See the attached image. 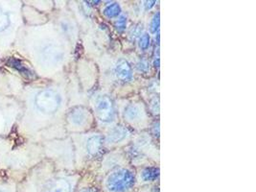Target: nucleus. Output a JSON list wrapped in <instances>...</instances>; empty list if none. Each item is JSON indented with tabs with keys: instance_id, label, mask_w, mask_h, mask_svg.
<instances>
[{
	"instance_id": "21",
	"label": "nucleus",
	"mask_w": 256,
	"mask_h": 192,
	"mask_svg": "<svg viewBox=\"0 0 256 192\" xmlns=\"http://www.w3.org/2000/svg\"><path fill=\"white\" fill-rule=\"evenodd\" d=\"M79 192H97V190H94V188H82Z\"/></svg>"
},
{
	"instance_id": "11",
	"label": "nucleus",
	"mask_w": 256,
	"mask_h": 192,
	"mask_svg": "<svg viewBox=\"0 0 256 192\" xmlns=\"http://www.w3.org/2000/svg\"><path fill=\"white\" fill-rule=\"evenodd\" d=\"M0 192H18V182L11 178H0Z\"/></svg>"
},
{
	"instance_id": "4",
	"label": "nucleus",
	"mask_w": 256,
	"mask_h": 192,
	"mask_svg": "<svg viewBox=\"0 0 256 192\" xmlns=\"http://www.w3.org/2000/svg\"><path fill=\"white\" fill-rule=\"evenodd\" d=\"M134 184V175L128 169H118L106 179V186L110 192H126Z\"/></svg>"
},
{
	"instance_id": "10",
	"label": "nucleus",
	"mask_w": 256,
	"mask_h": 192,
	"mask_svg": "<svg viewBox=\"0 0 256 192\" xmlns=\"http://www.w3.org/2000/svg\"><path fill=\"white\" fill-rule=\"evenodd\" d=\"M128 131L127 128H125L123 126H117L108 134L106 142L108 144H116V142H121L124 138H126L128 136Z\"/></svg>"
},
{
	"instance_id": "6",
	"label": "nucleus",
	"mask_w": 256,
	"mask_h": 192,
	"mask_svg": "<svg viewBox=\"0 0 256 192\" xmlns=\"http://www.w3.org/2000/svg\"><path fill=\"white\" fill-rule=\"evenodd\" d=\"M95 110L98 118L104 123L112 122L116 118V108L114 104L108 96H100L96 100Z\"/></svg>"
},
{
	"instance_id": "14",
	"label": "nucleus",
	"mask_w": 256,
	"mask_h": 192,
	"mask_svg": "<svg viewBox=\"0 0 256 192\" xmlns=\"http://www.w3.org/2000/svg\"><path fill=\"white\" fill-rule=\"evenodd\" d=\"M158 174H160L158 168H146V169L143 170V172H142V179L144 180H146V182L156 180V179L158 177Z\"/></svg>"
},
{
	"instance_id": "7",
	"label": "nucleus",
	"mask_w": 256,
	"mask_h": 192,
	"mask_svg": "<svg viewBox=\"0 0 256 192\" xmlns=\"http://www.w3.org/2000/svg\"><path fill=\"white\" fill-rule=\"evenodd\" d=\"M116 75L117 78L123 82H130L134 78L132 66L128 62L124 59H120L116 66Z\"/></svg>"
},
{
	"instance_id": "12",
	"label": "nucleus",
	"mask_w": 256,
	"mask_h": 192,
	"mask_svg": "<svg viewBox=\"0 0 256 192\" xmlns=\"http://www.w3.org/2000/svg\"><path fill=\"white\" fill-rule=\"evenodd\" d=\"M140 114H141V112H140V107L136 105L132 104L125 108V116L128 120H136L140 118Z\"/></svg>"
},
{
	"instance_id": "18",
	"label": "nucleus",
	"mask_w": 256,
	"mask_h": 192,
	"mask_svg": "<svg viewBox=\"0 0 256 192\" xmlns=\"http://www.w3.org/2000/svg\"><path fill=\"white\" fill-rule=\"evenodd\" d=\"M142 30H143V26H142V24H136V25H134V26L132 28V30H130V36H132V38L136 40V38L141 36Z\"/></svg>"
},
{
	"instance_id": "9",
	"label": "nucleus",
	"mask_w": 256,
	"mask_h": 192,
	"mask_svg": "<svg viewBox=\"0 0 256 192\" xmlns=\"http://www.w3.org/2000/svg\"><path fill=\"white\" fill-rule=\"evenodd\" d=\"M104 138L100 134H95L88 138L86 144V151L90 156H95L102 152Z\"/></svg>"
},
{
	"instance_id": "8",
	"label": "nucleus",
	"mask_w": 256,
	"mask_h": 192,
	"mask_svg": "<svg viewBox=\"0 0 256 192\" xmlns=\"http://www.w3.org/2000/svg\"><path fill=\"white\" fill-rule=\"evenodd\" d=\"M88 110L82 107L72 108L68 114V120L75 126H84L88 120Z\"/></svg>"
},
{
	"instance_id": "1",
	"label": "nucleus",
	"mask_w": 256,
	"mask_h": 192,
	"mask_svg": "<svg viewBox=\"0 0 256 192\" xmlns=\"http://www.w3.org/2000/svg\"><path fill=\"white\" fill-rule=\"evenodd\" d=\"M18 5L0 3V48H9L18 35Z\"/></svg>"
},
{
	"instance_id": "15",
	"label": "nucleus",
	"mask_w": 256,
	"mask_h": 192,
	"mask_svg": "<svg viewBox=\"0 0 256 192\" xmlns=\"http://www.w3.org/2000/svg\"><path fill=\"white\" fill-rule=\"evenodd\" d=\"M160 12L156 14L152 20L151 22V32L152 34H156L160 31Z\"/></svg>"
},
{
	"instance_id": "16",
	"label": "nucleus",
	"mask_w": 256,
	"mask_h": 192,
	"mask_svg": "<svg viewBox=\"0 0 256 192\" xmlns=\"http://www.w3.org/2000/svg\"><path fill=\"white\" fill-rule=\"evenodd\" d=\"M151 42V38L149 34H143L142 36H140V46L141 49L146 50L147 48H149Z\"/></svg>"
},
{
	"instance_id": "17",
	"label": "nucleus",
	"mask_w": 256,
	"mask_h": 192,
	"mask_svg": "<svg viewBox=\"0 0 256 192\" xmlns=\"http://www.w3.org/2000/svg\"><path fill=\"white\" fill-rule=\"evenodd\" d=\"M127 25V16H120L116 22V27L118 31H124Z\"/></svg>"
},
{
	"instance_id": "20",
	"label": "nucleus",
	"mask_w": 256,
	"mask_h": 192,
	"mask_svg": "<svg viewBox=\"0 0 256 192\" xmlns=\"http://www.w3.org/2000/svg\"><path fill=\"white\" fill-rule=\"evenodd\" d=\"M154 4H156V1H146L144 5H145L146 9L148 10V9H151L152 7H154Z\"/></svg>"
},
{
	"instance_id": "19",
	"label": "nucleus",
	"mask_w": 256,
	"mask_h": 192,
	"mask_svg": "<svg viewBox=\"0 0 256 192\" xmlns=\"http://www.w3.org/2000/svg\"><path fill=\"white\" fill-rule=\"evenodd\" d=\"M138 70H140V72H148V70H149V66H148V64H147L145 60H141L140 64H138Z\"/></svg>"
},
{
	"instance_id": "3",
	"label": "nucleus",
	"mask_w": 256,
	"mask_h": 192,
	"mask_svg": "<svg viewBox=\"0 0 256 192\" xmlns=\"http://www.w3.org/2000/svg\"><path fill=\"white\" fill-rule=\"evenodd\" d=\"M62 98L55 88H47L38 90L32 99V106L44 116L56 114L62 105Z\"/></svg>"
},
{
	"instance_id": "13",
	"label": "nucleus",
	"mask_w": 256,
	"mask_h": 192,
	"mask_svg": "<svg viewBox=\"0 0 256 192\" xmlns=\"http://www.w3.org/2000/svg\"><path fill=\"white\" fill-rule=\"evenodd\" d=\"M120 12H121V8H120L119 4H117V3H112L110 5H108L104 9V14L108 18L118 16L120 14Z\"/></svg>"
},
{
	"instance_id": "2",
	"label": "nucleus",
	"mask_w": 256,
	"mask_h": 192,
	"mask_svg": "<svg viewBox=\"0 0 256 192\" xmlns=\"http://www.w3.org/2000/svg\"><path fill=\"white\" fill-rule=\"evenodd\" d=\"M20 114L22 106L18 99L12 96H0V138L10 134Z\"/></svg>"
},
{
	"instance_id": "5",
	"label": "nucleus",
	"mask_w": 256,
	"mask_h": 192,
	"mask_svg": "<svg viewBox=\"0 0 256 192\" xmlns=\"http://www.w3.org/2000/svg\"><path fill=\"white\" fill-rule=\"evenodd\" d=\"M38 60L48 66H54L64 60V52L62 46L53 42H44L38 46L36 50Z\"/></svg>"
}]
</instances>
